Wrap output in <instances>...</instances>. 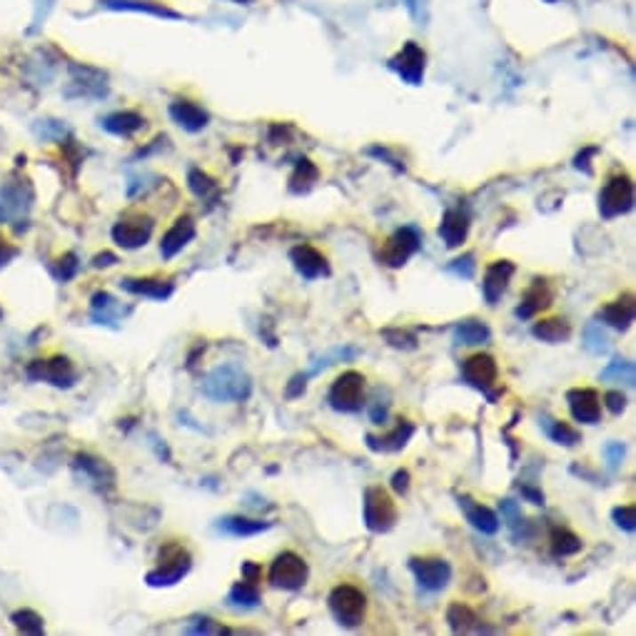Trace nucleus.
I'll return each mask as SVG.
<instances>
[{"label":"nucleus","instance_id":"20","mask_svg":"<svg viewBox=\"0 0 636 636\" xmlns=\"http://www.w3.org/2000/svg\"><path fill=\"white\" fill-rule=\"evenodd\" d=\"M636 315V305H634V294L626 293L622 294L619 300H614L609 305H604L597 312V319H601L604 325H609L611 330L616 332H626L632 327Z\"/></svg>","mask_w":636,"mask_h":636},{"label":"nucleus","instance_id":"57","mask_svg":"<svg viewBox=\"0 0 636 636\" xmlns=\"http://www.w3.org/2000/svg\"><path fill=\"white\" fill-rule=\"evenodd\" d=\"M260 574H262V569L254 564V561H242V579H247V582H260Z\"/></svg>","mask_w":636,"mask_h":636},{"label":"nucleus","instance_id":"44","mask_svg":"<svg viewBox=\"0 0 636 636\" xmlns=\"http://www.w3.org/2000/svg\"><path fill=\"white\" fill-rule=\"evenodd\" d=\"M382 337L387 340L390 347L395 350H405V352H412L417 350V337L407 330H397V327H390V330H382Z\"/></svg>","mask_w":636,"mask_h":636},{"label":"nucleus","instance_id":"61","mask_svg":"<svg viewBox=\"0 0 636 636\" xmlns=\"http://www.w3.org/2000/svg\"><path fill=\"white\" fill-rule=\"evenodd\" d=\"M0 318H3V310H0Z\"/></svg>","mask_w":636,"mask_h":636},{"label":"nucleus","instance_id":"40","mask_svg":"<svg viewBox=\"0 0 636 636\" xmlns=\"http://www.w3.org/2000/svg\"><path fill=\"white\" fill-rule=\"evenodd\" d=\"M584 347L592 355H607L611 350L609 334L604 332L601 322H589L584 327Z\"/></svg>","mask_w":636,"mask_h":636},{"label":"nucleus","instance_id":"21","mask_svg":"<svg viewBox=\"0 0 636 636\" xmlns=\"http://www.w3.org/2000/svg\"><path fill=\"white\" fill-rule=\"evenodd\" d=\"M457 504L459 509L464 511L467 522H470L477 532H482V535H496V532H499V524L502 522H499L495 509L484 507L482 502H474V499L467 495H459Z\"/></svg>","mask_w":636,"mask_h":636},{"label":"nucleus","instance_id":"4","mask_svg":"<svg viewBox=\"0 0 636 636\" xmlns=\"http://www.w3.org/2000/svg\"><path fill=\"white\" fill-rule=\"evenodd\" d=\"M192 567V557L188 549L178 544V542H170L165 547L160 549V557H157V567L153 572H148L145 582L150 586H173L182 582Z\"/></svg>","mask_w":636,"mask_h":636},{"label":"nucleus","instance_id":"41","mask_svg":"<svg viewBox=\"0 0 636 636\" xmlns=\"http://www.w3.org/2000/svg\"><path fill=\"white\" fill-rule=\"evenodd\" d=\"M11 622H13V626L18 629V632H23V634H43L45 632V619L40 616L38 611L33 609H18L11 614Z\"/></svg>","mask_w":636,"mask_h":636},{"label":"nucleus","instance_id":"18","mask_svg":"<svg viewBox=\"0 0 636 636\" xmlns=\"http://www.w3.org/2000/svg\"><path fill=\"white\" fill-rule=\"evenodd\" d=\"M76 470L83 471V477L90 479V484L98 487L101 492L115 489V470L105 459L88 455V452H80V455H76Z\"/></svg>","mask_w":636,"mask_h":636},{"label":"nucleus","instance_id":"43","mask_svg":"<svg viewBox=\"0 0 636 636\" xmlns=\"http://www.w3.org/2000/svg\"><path fill=\"white\" fill-rule=\"evenodd\" d=\"M188 188L192 190V195L195 197H200V200H207L210 195H215L217 192V182L207 173H203V170H197V167H192L190 173H188Z\"/></svg>","mask_w":636,"mask_h":636},{"label":"nucleus","instance_id":"29","mask_svg":"<svg viewBox=\"0 0 636 636\" xmlns=\"http://www.w3.org/2000/svg\"><path fill=\"white\" fill-rule=\"evenodd\" d=\"M447 624L455 634H470V632H492V629H484L479 616L474 614V609H470L467 604L462 601H455L449 604L447 609Z\"/></svg>","mask_w":636,"mask_h":636},{"label":"nucleus","instance_id":"39","mask_svg":"<svg viewBox=\"0 0 636 636\" xmlns=\"http://www.w3.org/2000/svg\"><path fill=\"white\" fill-rule=\"evenodd\" d=\"M228 599L229 604L242 607V609H254V607H260V592H257V584H254V582H247V579H242V582H237V584H232Z\"/></svg>","mask_w":636,"mask_h":636},{"label":"nucleus","instance_id":"37","mask_svg":"<svg viewBox=\"0 0 636 636\" xmlns=\"http://www.w3.org/2000/svg\"><path fill=\"white\" fill-rule=\"evenodd\" d=\"M101 3L115 11H138V13L160 15V18H180L175 11H167L165 5H155L150 0H101Z\"/></svg>","mask_w":636,"mask_h":636},{"label":"nucleus","instance_id":"34","mask_svg":"<svg viewBox=\"0 0 636 636\" xmlns=\"http://www.w3.org/2000/svg\"><path fill=\"white\" fill-rule=\"evenodd\" d=\"M542 430H544V434H547L551 442H557V445L561 447H576L579 442H582V432L579 430H574L572 424H567V422H560V420H551V417H542Z\"/></svg>","mask_w":636,"mask_h":636},{"label":"nucleus","instance_id":"10","mask_svg":"<svg viewBox=\"0 0 636 636\" xmlns=\"http://www.w3.org/2000/svg\"><path fill=\"white\" fill-rule=\"evenodd\" d=\"M28 380L48 382L52 387H73L77 380V372L73 362L65 355H52L48 359H33L26 369Z\"/></svg>","mask_w":636,"mask_h":636},{"label":"nucleus","instance_id":"7","mask_svg":"<svg viewBox=\"0 0 636 636\" xmlns=\"http://www.w3.org/2000/svg\"><path fill=\"white\" fill-rule=\"evenodd\" d=\"M422 247V232L415 225H405V228L395 229L387 242L382 245L380 262L384 268L399 270L409 262V257Z\"/></svg>","mask_w":636,"mask_h":636},{"label":"nucleus","instance_id":"3","mask_svg":"<svg viewBox=\"0 0 636 636\" xmlns=\"http://www.w3.org/2000/svg\"><path fill=\"white\" fill-rule=\"evenodd\" d=\"M334 622L344 629H357L365 624L367 616V597L365 592L355 584H337L327 597Z\"/></svg>","mask_w":636,"mask_h":636},{"label":"nucleus","instance_id":"1","mask_svg":"<svg viewBox=\"0 0 636 636\" xmlns=\"http://www.w3.org/2000/svg\"><path fill=\"white\" fill-rule=\"evenodd\" d=\"M203 395L213 402H245L253 395V377L237 365H220L205 374Z\"/></svg>","mask_w":636,"mask_h":636},{"label":"nucleus","instance_id":"48","mask_svg":"<svg viewBox=\"0 0 636 636\" xmlns=\"http://www.w3.org/2000/svg\"><path fill=\"white\" fill-rule=\"evenodd\" d=\"M624 455H626L624 442H607V445H604V459H607V467H609L611 471L622 467Z\"/></svg>","mask_w":636,"mask_h":636},{"label":"nucleus","instance_id":"8","mask_svg":"<svg viewBox=\"0 0 636 636\" xmlns=\"http://www.w3.org/2000/svg\"><path fill=\"white\" fill-rule=\"evenodd\" d=\"M634 207V185L629 175H614L599 192V213L604 220L626 215Z\"/></svg>","mask_w":636,"mask_h":636},{"label":"nucleus","instance_id":"15","mask_svg":"<svg viewBox=\"0 0 636 636\" xmlns=\"http://www.w3.org/2000/svg\"><path fill=\"white\" fill-rule=\"evenodd\" d=\"M567 405L576 422L582 424H599L601 420V399L592 387H574L567 392Z\"/></svg>","mask_w":636,"mask_h":636},{"label":"nucleus","instance_id":"16","mask_svg":"<svg viewBox=\"0 0 636 636\" xmlns=\"http://www.w3.org/2000/svg\"><path fill=\"white\" fill-rule=\"evenodd\" d=\"M390 68H392L405 83H409V85H420L422 77H424V52H422L420 45L407 43V45L392 58Z\"/></svg>","mask_w":636,"mask_h":636},{"label":"nucleus","instance_id":"46","mask_svg":"<svg viewBox=\"0 0 636 636\" xmlns=\"http://www.w3.org/2000/svg\"><path fill=\"white\" fill-rule=\"evenodd\" d=\"M477 257L471 253L462 254V257H457V260H452L449 262V272H455L457 278H462V280H471L474 278V272H477V262H474Z\"/></svg>","mask_w":636,"mask_h":636},{"label":"nucleus","instance_id":"28","mask_svg":"<svg viewBox=\"0 0 636 636\" xmlns=\"http://www.w3.org/2000/svg\"><path fill=\"white\" fill-rule=\"evenodd\" d=\"M102 130H108L110 135H117V138H130L135 135L138 130L145 127V117L141 113H133V110H120V113H110L105 115L101 120Z\"/></svg>","mask_w":636,"mask_h":636},{"label":"nucleus","instance_id":"53","mask_svg":"<svg viewBox=\"0 0 636 636\" xmlns=\"http://www.w3.org/2000/svg\"><path fill=\"white\" fill-rule=\"evenodd\" d=\"M307 377H310V374H294L293 380H290V384H287V390H285V395L290 397V399H294V397H300V395H305Z\"/></svg>","mask_w":636,"mask_h":636},{"label":"nucleus","instance_id":"30","mask_svg":"<svg viewBox=\"0 0 636 636\" xmlns=\"http://www.w3.org/2000/svg\"><path fill=\"white\" fill-rule=\"evenodd\" d=\"M125 312H130V310H125L123 302H117L113 294L95 293L90 300V318L98 325H113L115 319H120Z\"/></svg>","mask_w":636,"mask_h":636},{"label":"nucleus","instance_id":"50","mask_svg":"<svg viewBox=\"0 0 636 636\" xmlns=\"http://www.w3.org/2000/svg\"><path fill=\"white\" fill-rule=\"evenodd\" d=\"M229 629L220 626L213 619H197V624L188 626V634H228Z\"/></svg>","mask_w":636,"mask_h":636},{"label":"nucleus","instance_id":"52","mask_svg":"<svg viewBox=\"0 0 636 636\" xmlns=\"http://www.w3.org/2000/svg\"><path fill=\"white\" fill-rule=\"evenodd\" d=\"M18 254H20V247H15L13 242H8L3 235H0V268L11 265Z\"/></svg>","mask_w":636,"mask_h":636},{"label":"nucleus","instance_id":"54","mask_svg":"<svg viewBox=\"0 0 636 636\" xmlns=\"http://www.w3.org/2000/svg\"><path fill=\"white\" fill-rule=\"evenodd\" d=\"M392 489L397 495H407L409 492V471L407 470H397L392 474Z\"/></svg>","mask_w":636,"mask_h":636},{"label":"nucleus","instance_id":"24","mask_svg":"<svg viewBox=\"0 0 636 636\" xmlns=\"http://www.w3.org/2000/svg\"><path fill=\"white\" fill-rule=\"evenodd\" d=\"M470 235V217L462 210H447L439 222V237L445 242L447 247H462L467 242Z\"/></svg>","mask_w":636,"mask_h":636},{"label":"nucleus","instance_id":"32","mask_svg":"<svg viewBox=\"0 0 636 636\" xmlns=\"http://www.w3.org/2000/svg\"><path fill=\"white\" fill-rule=\"evenodd\" d=\"M532 334H535L536 340H542V342L560 344L572 337V325L564 318H549L536 322L535 327H532Z\"/></svg>","mask_w":636,"mask_h":636},{"label":"nucleus","instance_id":"60","mask_svg":"<svg viewBox=\"0 0 636 636\" xmlns=\"http://www.w3.org/2000/svg\"><path fill=\"white\" fill-rule=\"evenodd\" d=\"M235 3H250V0H235Z\"/></svg>","mask_w":636,"mask_h":636},{"label":"nucleus","instance_id":"14","mask_svg":"<svg viewBox=\"0 0 636 636\" xmlns=\"http://www.w3.org/2000/svg\"><path fill=\"white\" fill-rule=\"evenodd\" d=\"M290 262L297 270V275L310 282L319 280V278H330L332 272L327 257L319 253L318 247H312V245H294L293 250H290Z\"/></svg>","mask_w":636,"mask_h":636},{"label":"nucleus","instance_id":"55","mask_svg":"<svg viewBox=\"0 0 636 636\" xmlns=\"http://www.w3.org/2000/svg\"><path fill=\"white\" fill-rule=\"evenodd\" d=\"M597 153H599L597 148H586L584 153H579L576 157H574V167H576V170H584L586 175H592V165H589V157H592V155H597Z\"/></svg>","mask_w":636,"mask_h":636},{"label":"nucleus","instance_id":"49","mask_svg":"<svg viewBox=\"0 0 636 636\" xmlns=\"http://www.w3.org/2000/svg\"><path fill=\"white\" fill-rule=\"evenodd\" d=\"M357 352L355 350H334V352H330V355L319 357L318 362L312 365V369H310V374H318V372H322V369H327L330 365H334L337 359H342V357H355Z\"/></svg>","mask_w":636,"mask_h":636},{"label":"nucleus","instance_id":"13","mask_svg":"<svg viewBox=\"0 0 636 636\" xmlns=\"http://www.w3.org/2000/svg\"><path fill=\"white\" fill-rule=\"evenodd\" d=\"M409 569L415 574L417 584L427 592H442L452 582V567L442 557H412Z\"/></svg>","mask_w":636,"mask_h":636},{"label":"nucleus","instance_id":"51","mask_svg":"<svg viewBox=\"0 0 636 636\" xmlns=\"http://www.w3.org/2000/svg\"><path fill=\"white\" fill-rule=\"evenodd\" d=\"M604 405H607L611 415H622L624 409H626V397H624L619 390H611V392L604 395Z\"/></svg>","mask_w":636,"mask_h":636},{"label":"nucleus","instance_id":"59","mask_svg":"<svg viewBox=\"0 0 636 636\" xmlns=\"http://www.w3.org/2000/svg\"><path fill=\"white\" fill-rule=\"evenodd\" d=\"M369 417H372V422L374 424H382V422L387 420V405H374V407L369 409Z\"/></svg>","mask_w":636,"mask_h":636},{"label":"nucleus","instance_id":"9","mask_svg":"<svg viewBox=\"0 0 636 636\" xmlns=\"http://www.w3.org/2000/svg\"><path fill=\"white\" fill-rule=\"evenodd\" d=\"M307 576H310V567L307 561L294 554V551H282L275 557V561L270 564V584L275 589H287V592H294V589H302L307 584Z\"/></svg>","mask_w":636,"mask_h":636},{"label":"nucleus","instance_id":"62","mask_svg":"<svg viewBox=\"0 0 636 636\" xmlns=\"http://www.w3.org/2000/svg\"><path fill=\"white\" fill-rule=\"evenodd\" d=\"M549 3H554V0H549Z\"/></svg>","mask_w":636,"mask_h":636},{"label":"nucleus","instance_id":"56","mask_svg":"<svg viewBox=\"0 0 636 636\" xmlns=\"http://www.w3.org/2000/svg\"><path fill=\"white\" fill-rule=\"evenodd\" d=\"M117 265V254L115 253H101L93 257V268L102 270V268H113Z\"/></svg>","mask_w":636,"mask_h":636},{"label":"nucleus","instance_id":"23","mask_svg":"<svg viewBox=\"0 0 636 636\" xmlns=\"http://www.w3.org/2000/svg\"><path fill=\"white\" fill-rule=\"evenodd\" d=\"M551 305V290L544 278H535L532 285L527 287V293L522 297V305L514 310V315L519 319H532L539 312H544Z\"/></svg>","mask_w":636,"mask_h":636},{"label":"nucleus","instance_id":"33","mask_svg":"<svg viewBox=\"0 0 636 636\" xmlns=\"http://www.w3.org/2000/svg\"><path fill=\"white\" fill-rule=\"evenodd\" d=\"M489 340H492V330L482 319H462L455 327V342L457 344L474 347V344H487Z\"/></svg>","mask_w":636,"mask_h":636},{"label":"nucleus","instance_id":"6","mask_svg":"<svg viewBox=\"0 0 636 636\" xmlns=\"http://www.w3.org/2000/svg\"><path fill=\"white\" fill-rule=\"evenodd\" d=\"M365 374H359L355 369H347L342 372L337 380L332 382L330 395H327V402H330L332 409L337 412H344V415H355L359 409L365 407Z\"/></svg>","mask_w":636,"mask_h":636},{"label":"nucleus","instance_id":"45","mask_svg":"<svg viewBox=\"0 0 636 636\" xmlns=\"http://www.w3.org/2000/svg\"><path fill=\"white\" fill-rule=\"evenodd\" d=\"M611 519H614V524L619 527V529H624V532H634L636 529V507L634 504H624V507H614V511H611Z\"/></svg>","mask_w":636,"mask_h":636},{"label":"nucleus","instance_id":"38","mask_svg":"<svg viewBox=\"0 0 636 636\" xmlns=\"http://www.w3.org/2000/svg\"><path fill=\"white\" fill-rule=\"evenodd\" d=\"M318 178H319L318 165H315L312 160H307V157H302V160H300V163L294 165L293 178H290V190H293L294 195L310 192V190H312V185L318 182Z\"/></svg>","mask_w":636,"mask_h":636},{"label":"nucleus","instance_id":"58","mask_svg":"<svg viewBox=\"0 0 636 636\" xmlns=\"http://www.w3.org/2000/svg\"><path fill=\"white\" fill-rule=\"evenodd\" d=\"M519 489H522V496H527L532 504H544V495H542L539 489H535L532 484H522Z\"/></svg>","mask_w":636,"mask_h":636},{"label":"nucleus","instance_id":"22","mask_svg":"<svg viewBox=\"0 0 636 636\" xmlns=\"http://www.w3.org/2000/svg\"><path fill=\"white\" fill-rule=\"evenodd\" d=\"M120 287L125 293L138 294V297H150L157 302H165L167 297L175 293L173 280H163V278H123Z\"/></svg>","mask_w":636,"mask_h":636},{"label":"nucleus","instance_id":"26","mask_svg":"<svg viewBox=\"0 0 636 636\" xmlns=\"http://www.w3.org/2000/svg\"><path fill=\"white\" fill-rule=\"evenodd\" d=\"M412 434H415V424L409 420H399L395 430L390 434H384V437L367 434V447L372 452H399V449L407 447Z\"/></svg>","mask_w":636,"mask_h":636},{"label":"nucleus","instance_id":"19","mask_svg":"<svg viewBox=\"0 0 636 636\" xmlns=\"http://www.w3.org/2000/svg\"><path fill=\"white\" fill-rule=\"evenodd\" d=\"M195 220H192L190 215H182L175 220V225L167 229L165 235H163V240H160V254H163V260H173L175 254L182 253L188 245H190L192 240H195Z\"/></svg>","mask_w":636,"mask_h":636},{"label":"nucleus","instance_id":"42","mask_svg":"<svg viewBox=\"0 0 636 636\" xmlns=\"http://www.w3.org/2000/svg\"><path fill=\"white\" fill-rule=\"evenodd\" d=\"M499 514H502V522H507V527L511 529V535L519 536V532H524L527 519H524L522 507L514 499H502L499 502Z\"/></svg>","mask_w":636,"mask_h":636},{"label":"nucleus","instance_id":"31","mask_svg":"<svg viewBox=\"0 0 636 636\" xmlns=\"http://www.w3.org/2000/svg\"><path fill=\"white\" fill-rule=\"evenodd\" d=\"M217 529L232 536H254L268 532L270 522H262V519H247V517H240V514H229V517H222V519H220Z\"/></svg>","mask_w":636,"mask_h":636},{"label":"nucleus","instance_id":"2","mask_svg":"<svg viewBox=\"0 0 636 636\" xmlns=\"http://www.w3.org/2000/svg\"><path fill=\"white\" fill-rule=\"evenodd\" d=\"M36 203V190L30 180L23 175H13L0 188V225L28 222V213Z\"/></svg>","mask_w":636,"mask_h":636},{"label":"nucleus","instance_id":"27","mask_svg":"<svg viewBox=\"0 0 636 636\" xmlns=\"http://www.w3.org/2000/svg\"><path fill=\"white\" fill-rule=\"evenodd\" d=\"M70 73H73V88H80L77 93H73V98H76V95L88 98V95H102V93H105V80H108V76H105L102 70H98V68L73 65Z\"/></svg>","mask_w":636,"mask_h":636},{"label":"nucleus","instance_id":"5","mask_svg":"<svg viewBox=\"0 0 636 636\" xmlns=\"http://www.w3.org/2000/svg\"><path fill=\"white\" fill-rule=\"evenodd\" d=\"M362 514L369 532L374 535H387L397 524V504L392 495L382 487H369L362 502Z\"/></svg>","mask_w":636,"mask_h":636},{"label":"nucleus","instance_id":"12","mask_svg":"<svg viewBox=\"0 0 636 636\" xmlns=\"http://www.w3.org/2000/svg\"><path fill=\"white\" fill-rule=\"evenodd\" d=\"M499 377V367H496V359L487 352H477V355L467 357L462 362V380L467 382L470 387L479 390L484 395H489V399L495 402L496 397L492 395V387L496 384Z\"/></svg>","mask_w":636,"mask_h":636},{"label":"nucleus","instance_id":"25","mask_svg":"<svg viewBox=\"0 0 636 636\" xmlns=\"http://www.w3.org/2000/svg\"><path fill=\"white\" fill-rule=\"evenodd\" d=\"M170 117L188 133H200L210 123V115L190 101H178L170 105Z\"/></svg>","mask_w":636,"mask_h":636},{"label":"nucleus","instance_id":"11","mask_svg":"<svg viewBox=\"0 0 636 636\" xmlns=\"http://www.w3.org/2000/svg\"><path fill=\"white\" fill-rule=\"evenodd\" d=\"M155 229V220L148 215H125L120 217L117 222L110 229L113 235L115 245H120L123 250H138V247H145L150 237H153Z\"/></svg>","mask_w":636,"mask_h":636},{"label":"nucleus","instance_id":"35","mask_svg":"<svg viewBox=\"0 0 636 636\" xmlns=\"http://www.w3.org/2000/svg\"><path fill=\"white\" fill-rule=\"evenodd\" d=\"M582 547H584L582 536H576L574 532H569V529H561V527H557V529L551 532V539H549V551H551V557H557V560H561V557H574V554L582 551Z\"/></svg>","mask_w":636,"mask_h":636},{"label":"nucleus","instance_id":"17","mask_svg":"<svg viewBox=\"0 0 636 636\" xmlns=\"http://www.w3.org/2000/svg\"><path fill=\"white\" fill-rule=\"evenodd\" d=\"M511 275H514V262H509V260H496L487 268L482 280V294L487 305H496L502 300V294L507 293L509 282H511Z\"/></svg>","mask_w":636,"mask_h":636},{"label":"nucleus","instance_id":"36","mask_svg":"<svg viewBox=\"0 0 636 636\" xmlns=\"http://www.w3.org/2000/svg\"><path fill=\"white\" fill-rule=\"evenodd\" d=\"M601 382H614V384H624V387H634L636 384V369L632 359H614L607 367L601 369L599 374Z\"/></svg>","mask_w":636,"mask_h":636},{"label":"nucleus","instance_id":"47","mask_svg":"<svg viewBox=\"0 0 636 636\" xmlns=\"http://www.w3.org/2000/svg\"><path fill=\"white\" fill-rule=\"evenodd\" d=\"M77 270H80V262H77L76 253H65L63 257L58 260V278L63 282L73 280L77 275Z\"/></svg>","mask_w":636,"mask_h":636}]
</instances>
